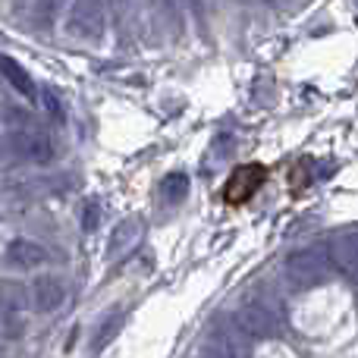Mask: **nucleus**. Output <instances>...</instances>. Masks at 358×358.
<instances>
[{
    "instance_id": "1",
    "label": "nucleus",
    "mask_w": 358,
    "mask_h": 358,
    "mask_svg": "<svg viewBox=\"0 0 358 358\" xmlns=\"http://www.w3.org/2000/svg\"><path fill=\"white\" fill-rule=\"evenodd\" d=\"M267 167L264 164H242V167H236L229 179L223 182V204L227 208H242V204H248L255 195H258V189L267 182Z\"/></svg>"
}]
</instances>
